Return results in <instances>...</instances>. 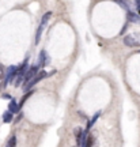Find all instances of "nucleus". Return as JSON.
<instances>
[{"label":"nucleus","mask_w":140,"mask_h":147,"mask_svg":"<svg viewBox=\"0 0 140 147\" xmlns=\"http://www.w3.org/2000/svg\"><path fill=\"white\" fill-rule=\"evenodd\" d=\"M4 75H5L4 67L0 64V83H1V84H3V80H4Z\"/></svg>","instance_id":"16"},{"label":"nucleus","mask_w":140,"mask_h":147,"mask_svg":"<svg viewBox=\"0 0 140 147\" xmlns=\"http://www.w3.org/2000/svg\"><path fill=\"white\" fill-rule=\"evenodd\" d=\"M12 120V113L11 112H5L4 115H3V121L4 123H10Z\"/></svg>","instance_id":"15"},{"label":"nucleus","mask_w":140,"mask_h":147,"mask_svg":"<svg viewBox=\"0 0 140 147\" xmlns=\"http://www.w3.org/2000/svg\"><path fill=\"white\" fill-rule=\"evenodd\" d=\"M50 16H52V12H50V11H48V12H45V14L42 15L41 22H40V26H38L37 33H36V44L37 45L40 44V38H41V36H42V32H44V29L46 27L48 22H49V19H50Z\"/></svg>","instance_id":"1"},{"label":"nucleus","mask_w":140,"mask_h":147,"mask_svg":"<svg viewBox=\"0 0 140 147\" xmlns=\"http://www.w3.org/2000/svg\"><path fill=\"white\" fill-rule=\"evenodd\" d=\"M31 94H33V91H31V90H30V91H27L26 94H25V95H23V97H22L21 102H19V105H18V109H21L22 106H23V104H25V101H26V100H27V98H29V97H30Z\"/></svg>","instance_id":"13"},{"label":"nucleus","mask_w":140,"mask_h":147,"mask_svg":"<svg viewBox=\"0 0 140 147\" xmlns=\"http://www.w3.org/2000/svg\"><path fill=\"white\" fill-rule=\"evenodd\" d=\"M15 146H16V138H15V135H12L8 139V142H7V147H15Z\"/></svg>","instance_id":"14"},{"label":"nucleus","mask_w":140,"mask_h":147,"mask_svg":"<svg viewBox=\"0 0 140 147\" xmlns=\"http://www.w3.org/2000/svg\"><path fill=\"white\" fill-rule=\"evenodd\" d=\"M80 146H82V147H91V146H93V138L90 136L87 132H84V131H83V135H82Z\"/></svg>","instance_id":"7"},{"label":"nucleus","mask_w":140,"mask_h":147,"mask_svg":"<svg viewBox=\"0 0 140 147\" xmlns=\"http://www.w3.org/2000/svg\"><path fill=\"white\" fill-rule=\"evenodd\" d=\"M1 86H3V84H1V83H0V89H1Z\"/></svg>","instance_id":"18"},{"label":"nucleus","mask_w":140,"mask_h":147,"mask_svg":"<svg viewBox=\"0 0 140 147\" xmlns=\"http://www.w3.org/2000/svg\"><path fill=\"white\" fill-rule=\"evenodd\" d=\"M16 69H18V67H15V65H11V67L7 68V75H5V78H4V82H3L4 86H7L14 79V76H15V74H16Z\"/></svg>","instance_id":"5"},{"label":"nucleus","mask_w":140,"mask_h":147,"mask_svg":"<svg viewBox=\"0 0 140 147\" xmlns=\"http://www.w3.org/2000/svg\"><path fill=\"white\" fill-rule=\"evenodd\" d=\"M46 76H48V74L45 72V71H41L40 74H37L36 76H34V78L31 79V80L26 84V86H23V89H25V91H27L29 89H31V87H33L34 84H37L38 82H41L42 79H44V78H46Z\"/></svg>","instance_id":"4"},{"label":"nucleus","mask_w":140,"mask_h":147,"mask_svg":"<svg viewBox=\"0 0 140 147\" xmlns=\"http://www.w3.org/2000/svg\"><path fill=\"white\" fill-rule=\"evenodd\" d=\"M49 60H50V57L48 56L46 51H41V52H40V56H38V65H40V67H45V65L49 63Z\"/></svg>","instance_id":"6"},{"label":"nucleus","mask_w":140,"mask_h":147,"mask_svg":"<svg viewBox=\"0 0 140 147\" xmlns=\"http://www.w3.org/2000/svg\"><path fill=\"white\" fill-rule=\"evenodd\" d=\"M124 44L129 48L140 47V33H132L124 37Z\"/></svg>","instance_id":"2"},{"label":"nucleus","mask_w":140,"mask_h":147,"mask_svg":"<svg viewBox=\"0 0 140 147\" xmlns=\"http://www.w3.org/2000/svg\"><path fill=\"white\" fill-rule=\"evenodd\" d=\"M117 4H120V7H122L124 10L127 11H131V3L129 0H114Z\"/></svg>","instance_id":"9"},{"label":"nucleus","mask_w":140,"mask_h":147,"mask_svg":"<svg viewBox=\"0 0 140 147\" xmlns=\"http://www.w3.org/2000/svg\"><path fill=\"white\" fill-rule=\"evenodd\" d=\"M135 3H136V7L140 10V0H135Z\"/></svg>","instance_id":"17"},{"label":"nucleus","mask_w":140,"mask_h":147,"mask_svg":"<svg viewBox=\"0 0 140 147\" xmlns=\"http://www.w3.org/2000/svg\"><path fill=\"white\" fill-rule=\"evenodd\" d=\"M127 19H128V22H132V23H139L140 25V16L137 15V14H135V12H132V11L128 12Z\"/></svg>","instance_id":"8"},{"label":"nucleus","mask_w":140,"mask_h":147,"mask_svg":"<svg viewBox=\"0 0 140 147\" xmlns=\"http://www.w3.org/2000/svg\"><path fill=\"white\" fill-rule=\"evenodd\" d=\"M8 112H11L12 115L14 113H18L19 112V109H18V104H16V101H11L10 102V105H8Z\"/></svg>","instance_id":"11"},{"label":"nucleus","mask_w":140,"mask_h":147,"mask_svg":"<svg viewBox=\"0 0 140 147\" xmlns=\"http://www.w3.org/2000/svg\"><path fill=\"white\" fill-rule=\"evenodd\" d=\"M37 74H38V65H33L30 68H27V71L25 72V76H23V86H26Z\"/></svg>","instance_id":"3"},{"label":"nucleus","mask_w":140,"mask_h":147,"mask_svg":"<svg viewBox=\"0 0 140 147\" xmlns=\"http://www.w3.org/2000/svg\"><path fill=\"white\" fill-rule=\"evenodd\" d=\"M137 12H139V15H140V10H139V11H137Z\"/></svg>","instance_id":"19"},{"label":"nucleus","mask_w":140,"mask_h":147,"mask_svg":"<svg viewBox=\"0 0 140 147\" xmlns=\"http://www.w3.org/2000/svg\"><path fill=\"white\" fill-rule=\"evenodd\" d=\"M99 116H101V112H97V113H95V116H94L93 119H91V120L88 121V124H87V129H90V128H91V127H93L94 124H95V121H97V119H98Z\"/></svg>","instance_id":"12"},{"label":"nucleus","mask_w":140,"mask_h":147,"mask_svg":"<svg viewBox=\"0 0 140 147\" xmlns=\"http://www.w3.org/2000/svg\"><path fill=\"white\" fill-rule=\"evenodd\" d=\"M82 135H83V129H82L80 127H78V128H75V138H76V146H80Z\"/></svg>","instance_id":"10"}]
</instances>
